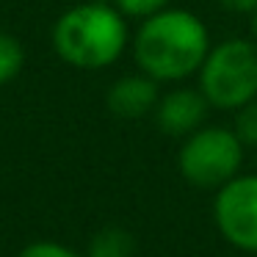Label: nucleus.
I'll use <instances>...</instances> for the list:
<instances>
[{
    "label": "nucleus",
    "instance_id": "4",
    "mask_svg": "<svg viewBox=\"0 0 257 257\" xmlns=\"http://www.w3.org/2000/svg\"><path fill=\"white\" fill-rule=\"evenodd\" d=\"M243 163V144L232 127L210 124L185 136L177 152V169L196 188H221L238 174Z\"/></svg>",
    "mask_w": 257,
    "mask_h": 257
},
{
    "label": "nucleus",
    "instance_id": "10",
    "mask_svg": "<svg viewBox=\"0 0 257 257\" xmlns=\"http://www.w3.org/2000/svg\"><path fill=\"white\" fill-rule=\"evenodd\" d=\"M232 130H235V136L240 139L243 147H257V97L235 111Z\"/></svg>",
    "mask_w": 257,
    "mask_h": 257
},
{
    "label": "nucleus",
    "instance_id": "5",
    "mask_svg": "<svg viewBox=\"0 0 257 257\" xmlns=\"http://www.w3.org/2000/svg\"><path fill=\"white\" fill-rule=\"evenodd\" d=\"M218 232L243 251H257V174L238 177L218 188L213 205Z\"/></svg>",
    "mask_w": 257,
    "mask_h": 257
},
{
    "label": "nucleus",
    "instance_id": "14",
    "mask_svg": "<svg viewBox=\"0 0 257 257\" xmlns=\"http://www.w3.org/2000/svg\"><path fill=\"white\" fill-rule=\"evenodd\" d=\"M251 34H254V42H257V12L251 14Z\"/></svg>",
    "mask_w": 257,
    "mask_h": 257
},
{
    "label": "nucleus",
    "instance_id": "1",
    "mask_svg": "<svg viewBox=\"0 0 257 257\" xmlns=\"http://www.w3.org/2000/svg\"><path fill=\"white\" fill-rule=\"evenodd\" d=\"M210 47L205 23L185 9H163L141 20L133 34L136 67L158 83H180L196 75Z\"/></svg>",
    "mask_w": 257,
    "mask_h": 257
},
{
    "label": "nucleus",
    "instance_id": "8",
    "mask_svg": "<svg viewBox=\"0 0 257 257\" xmlns=\"http://www.w3.org/2000/svg\"><path fill=\"white\" fill-rule=\"evenodd\" d=\"M136 240L122 227H105L91 238L89 257H133Z\"/></svg>",
    "mask_w": 257,
    "mask_h": 257
},
{
    "label": "nucleus",
    "instance_id": "7",
    "mask_svg": "<svg viewBox=\"0 0 257 257\" xmlns=\"http://www.w3.org/2000/svg\"><path fill=\"white\" fill-rule=\"evenodd\" d=\"M161 91H158V80H152L150 75L136 72V75H122L119 80H113L111 89L105 94V105L113 116L119 119H141L147 113L155 111Z\"/></svg>",
    "mask_w": 257,
    "mask_h": 257
},
{
    "label": "nucleus",
    "instance_id": "12",
    "mask_svg": "<svg viewBox=\"0 0 257 257\" xmlns=\"http://www.w3.org/2000/svg\"><path fill=\"white\" fill-rule=\"evenodd\" d=\"M20 257H80V254L56 243V240H34V243H28L20 251Z\"/></svg>",
    "mask_w": 257,
    "mask_h": 257
},
{
    "label": "nucleus",
    "instance_id": "9",
    "mask_svg": "<svg viewBox=\"0 0 257 257\" xmlns=\"http://www.w3.org/2000/svg\"><path fill=\"white\" fill-rule=\"evenodd\" d=\"M25 67V47L17 36L0 31V86L12 83Z\"/></svg>",
    "mask_w": 257,
    "mask_h": 257
},
{
    "label": "nucleus",
    "instance_id": "11",
    "mask_svg": "<svg viewBox=\"0 0 257 257\" xmlns=\"http://www.w3.org/2000/svg\"><path fill=\"white\" fill-rule=\"evenodd\" d=\"M113 6L124 14V17H133V20H147L152 14L169 9L172 0H111Z\"/></svg>",
    "mask_w": 257,
    "mask_h": 257
},
{
    "label": "nucleus",
    "instance_id": "6",
    "mask_svg": "<svg viewBox=\"0 0 257 257\" xmlns=\"http://www.w3.org/2000/svg\"><path fill=\"white\" fill-rule=\"evenodd\" d=\"M207 108H210V102L205 100L199 89H172L161 94L152 113H155V124L166 136L185 139L205 124Z\"/></svg>",
    "mask_w": 257,
    "mask_h": 257
},
{
    "label": "nucleus",
    "instance_id": "13",
    "mask_svg": "<svg viewBox=\"0 0 257 257\" xmlns=\"http://www.w3.org/2000/svg\"><path fill=\"white\" fill-rule=\"evenodd\" d=\"M224 12L232 14H254L257 12V0H216Z\"/></svg>",
    "mask_w": 257,
    "mask_h": 257
},
{
    "label": "nucleus",
    "instance_id": "3",
    "mask_svg": "<svg viewBox=\"0 0 257 257\" xmlns=\"http://www.w3.org/2000/svg\"><path fill=\"white\" fill-rule=\"evenodd\" d=\"M199 91L210 108L238 111L257 97V42L224 39L207 50L199 67Z\"/></svg>",
    "mask_w": 257,
    "mask_h": 257
},
{
    "label": "nucleus",
    "instance_id": "2",
    "mask_svg": "<svg viewBox=\"0 0 257 257\" xmlns=\"http://www.w3.org/2000/svg\"><path fill=\"white\" fill-rule=\"evenodd\" d=\"M53 50L75 69H105L130 42L127 17L111 0H89L67 9L53 25Z\"/></svg>",
    "mask_w": 257,
    "mask_h": 257
}]
</instances>
